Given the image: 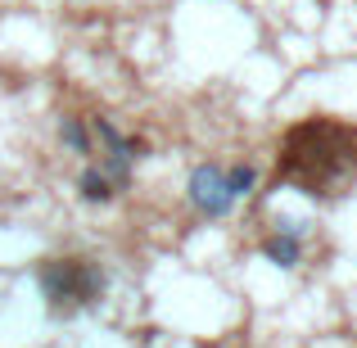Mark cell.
Segmentation results:
<instances>
[{"mask_svg":"<svg viewBox=\"0 0 357 348\" xmlns=\"http://www.w3.org/2000/svg\"><path fill=\"white\" fill-rule=\"evenodd\" d=\"M258 190V167L253 163H231L227 167V195L231 199H244V195Z\"/></svg>","mask_w":357,"mask_h":348,"instance_id":"7","label":"cell"},{"mask_svg":"<svg viewBox=\"0 0 357 348\" xmlns=\"http://www.w3.org/2000/svg\"><path fill=\"white\" fill-rule=\"evenodd\" d=\"M77 199L91 204V209H105V204L118 199V190H114V181L91 163V167H82V176H77Z\"/></svg>","mask_w":357,"mask_h":348,"instance_id":"5","label":"cell"},{"mask_svg":"<svg viewBox=\"0 0 357 348\" xmlns=\"http://www.w3.org/2000/svg\"><path fill=\"white\" fill-rule=\"evenodd\" d=\"M258 253L280 271L298 267V262H303V231H271L267 240L258 244Z\"/></svg>","mask_w":357,"mask_h":348,"instance_id":"4","label":"cell"},{"mask_svg":"<svg viewBox=\"0 0 357 348\" xmlns=\"http://www.w3.org/2000/svg\"><path fill=\"white\" fill-rule=\"evenodd\" d=\"M185 199H190V209L199 213V218L222 222L236 209V199L227 195V167L222 163H195L190 176H185Z\"/></svg>","mask_w":357,"mask_h":348,"instance_id":"3","label":"cell"},{"mask_svg":"<svg viewBox=\"0 0 357 348\" xmlns=\"http://www.w3.org/2000/svg\"><path fill=\"white\" fill-rule=\"evenodd\" d=\"M59 140L73 149V154H82V158L91 154V145H96V140H91V127H86L82 118H73V114L59 118Z\"/></svg>","mask_w":357,"mask_h":348,"instance_id":"6","label":"cell"},{"mask_svg":"<svg viewBox=\"0 0 357 348\" xmlns=\"http://www.w3.org/2000/svg\"><path fill=\"white\" fill-rule=\"evenodd\" d=\"M36 289L45 298V312L54 321H68V317L105 303L109 271L96 258H45L36 267Z\"/></svg>","mask_w":357,"mask_h":348,"instance_id":"2","label":"cell"},{"mask_svg":"<svg viewBox=\"0 0 357 348\" xmlns=\"http://www.w3.org/2000/svg\"><path fill=\"white\" fill-rule=\"evenodd\" d=\"M349 167H357V131L331 118H307L285 136L276 163V186H298L303 195H326Z\"/></svg>","mask_w":357,"mask_h":348,"instance_id":"1","label":"cell"}]
</instances>
